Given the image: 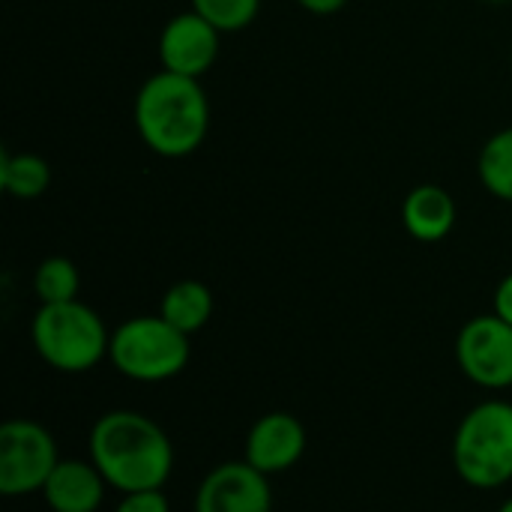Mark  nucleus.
<instances>
[{
    "label": "nucleus",
    "mask_w": 512,
    "mask_h": 512,
    "mask_svg": "<svg viewBox=\"0 0 512 512\" xmlns=\"http://www.w3.org/2000/svg\"><path fill=\"white\" fill-rule=\"evenodd\" d=\"M90 462L120 495L156 492L174 471L168 432L138 411H108L90 429Z\"/></svg>",
    "instance_id": "nucleus-1"
},
{
    "label": "nucleus",
    "mask_w": 512,
    "mask_h": 512,
    "mask_svg": "<svg viewBox=\"0 0 512 512\" xmlns=\"http://www.w3.org/2000/svg\"><path fill=\"white\" fill-rule=\"evenodd\" d=\"M132 120L147 150L162 159H183L210 132V99L201 78L159 69L138 87Z\"/></svg>",
    "instance_id": "nucleus-2"
},
{
    "label": "nucleus",
    "mask_w": 512,
    "mask_h": 512,
    "mask_svg": "<svg viewBox=\"0 0 512 512\" xmlns=\"http://www.w3.org/2000/svg\"><path fill=\"white\" fill-rule=\"evenodd\" d=\"M30 339L42 363L66 375L90 372L108 357L111 348L105 321L81 300L39 306L30 324Z\"/></svg>",
    "instance_id": "nucleus-3"
},
{
    "label": "nucleus",
    "mask_w": 512,
    "mask_h": 512,
    "mask_svg": "<svg viewBox=\"0 0 512 512\" xmlns=\"http://www.w3.org/2000/svg\"><path fill=\"white\" fill-rule=\"evenodd\" d=\"M453 468L471 489L512 483V405L489 399L474 405L453 435Z\"/></svg>",
    "instance_id": "nucleus-4"
},
{
    "label": "nucleus",
    "mask_w": 512,
    "mask_h": 512,
    "mask_svg": "<svg viewBox=\"0 0 512 512\" xmlns=\"http://www.w3.org/2000/svg\"><path fill=\"white\" fill-rule=\"evenodd\" d=\"M192 336L180 333L159 312L123 321L111 333L108 360L111 366L138 384H162L177 378L192 357Z\"/></svg>",
    "instance_id": "nucleus-5"
},
{
    "label": "nucleus",
    "mask_w": 512,
    "mask_h": 512,
    "mask_svg": "<svg viewBox=\"0 0 512 512\" xmlns=\"http://www.w3.org/2000/svg\"><path fill=\"white\" fill-rule=\"evenodd\" d=\"M57 462V441L42 423L6 420L0 426V492L6 498L42 492Z\"/></svg>",
    "instance_id": "nucleus-6"
},
{
    "label": "nucleus",
    "mask_w": 512,
    "mask_h": 512,
    "mask_svg": "<svg viewBox=\"0 0 512 512\" xmlns=\"http://www.w3.org/2000/svg\"><path fill=\"white\" fill-rule=\"evenodd\" d=\"M456 363L483 390L512 387V324L495 312L471 318L456 336Z\"/></svg>",
    "instance_id": "nucleus-7"
},
{
    "label": "nucleus",
    "mask_w": 512,
    "mask_h": 512,
    "mask_svg": "<svg viewBox=\"0 0 512 512\" xmlns=\"http://www.w3.org/2000/svg\"><path fill=\"white\" fill-rule=\"evenodd\" d=\"M222 33L204 21L195 9L168 18L159 33V63L168 72L204 78L219 60Z\"/></svg>",
    "instance_id": "nucleus-8"
},
{
    "label": "nucleus",
    "mask_w": 512,
    "mask_h": 512,
    "mask_svg": "<svg viewBox=\"0 0 512 512\" xmlns=\"http://www.w3.org/2000/svg\"><path fill=\"white\" fill-rule=\"evenodd\" d=\"M195 512H273L270 477L243 462L216 465L195 492Z\"/></svg>",
    "instance_id": "nucleus-9"
},
{
    "label": "nucleus",
    "mask_w": 512,
    "mask_h": 512,
    "mask_svg": "<svg viewBox=\"0 0 512 512\" xmlns=\"http://www.w3.org/2000/svg\"><path fill=\"white\" fill-rule=\"evenodd\" d=\"M303 453H306L303 423L288 411H270L252 423V429L246 435L243 459L255 471L276 477V474L291 471L303 459Z\"/></svg>",
    "instance_id": "nucleus-10"
},
{
    "label": "nucleus",
    "mask_w": 512,
    "mask_h": 512,
    "mask_svg": "<svg viewBox=\"0 0 512 512\" xmlns=\"http://www.w3.org/2000/svg\"><path fill=\"white\" fill-rule=\"evenodd\" d=\"M108 489L111 486L90 459H60L42 489V498L51 512H96Z\"/></svg>",
    "instance_id": "nucleus-11"
},
{
    "label": "nucleus",
    "mask_w": 512,
    "mask_h": 512,
    "mask_svg": "<svg viewBox=\"0 0 512 512\" xmlns=\"http://www.w3.org/2000/svg\"><path fill=\"white\" fill-rule=\"evenodd\" d=\"M459 222L456 198L438 183L414 186L402 201V225L417 243H441Z\"/></svg>",
    "instance_id": "nucleus-12"
},
{
    "label": "nucleus",
    "mask_w": 512,
    "mask_h": 512,
    "mask_svg": "<svg viewBox=\"0 0 512 512\" xmlns=\"http://www.w3.org/2000/svg\"><path fill=\"white\" fill-rule=\"evenodd\" d=\"M213 291L198 282V279H180L174 282L165 294H162V303H159V315L174 324L180 333L186 336H195L198 330H204L213 318Z\"/></svg>",
    "instance_id": "nucleus-13"
},
{
    "label": "nucleus",
    "mask_w": 512,
    "mask_h": 512,
    "mask_svg": "<svg viewBox=\"0 0 512 512\" xmlns=\"http://www.w3.org/2000/svg\"><path fill=\"white\" fill-rule=\"evenodd\" d=\"M0 186L18 201H33L51 186V165L39 153H0Z\"/></svg>",
    "instance_id": "nucleus-14"
},
{
    "label": "nucleus",
    "mask_w": 512,
    "mask_h": 512,
    "mask_svg": "<svg viewBox=\"0 0 512 512\" xmlns=\"http://www.w3.org/2000/svg\"><path fill=\"white\" fill-rule=\"evenodd\" d=\"M477 177L492 198L512 204V126L495 132L483 144L477 156Z\"/></svg>",
    "instance_id": "nucleus-15"
},
{
    "label": "nucleus",
    "mask_w": 512,
    "mask_h": 512,
    "mask_svg": "<svg viewBox=\"0 0 512 512\" xmlns=\"http://www.w3.org/2000/svg\"><path fill=\"white\" fill-rule=\"evenodd\" d=\"M78 291H81V273L72 264V258L51 255V258L39 261V267L33 273V294H36L39 306L78 300Z\"/></svg>",
    "instance_id": "nucleus-16"
},
{
    "label": "nucleus",
    "mask_w": 512,
    "mask_h": 512,
    "mask_svg": "<svg viewBox=\"0 0 512 512\" xmlns=\"http://www.w3.org/2000/svg\"><path fill=\"white\" fill-rule=\"evenodd\" d=\"M192 9L219 33H237L258 18L261 0H192Z\"/></svg>",
    "instance_id": "nucleus-17"
},
{
    "label": "nucleus",
    "mask_w": 512,
    "mask_h": 512,
    "mask_svg": "<svg viewBox=\"0 0 512 512\" xmlns=\"http://www.w3.org/2000/svg\"><path fill=\"white\" fill-rule=\"evenodd\" d=\"M114 512H171V504L162 495V489H156V492H129V495L120 498Z\"/></svg>",
    "instance_id": "nucleus-18"
},
{
    "label": "nucleus",
    "mask_w": 512,
    "mask_h": 512,
    "mask_svg": "<svg viewBox=\"0 0 512 512\" xmlns=\"http://www.w3.org/2000/svg\"><path fill=\"white\" fill-rule=\"evenodd\" d=\"M492 312L501 315L507 324H512V273H507L498 288H495V297H492Z\"/></svg>",
    "instance_id": "nucleus-19"
},
{
    "label": "nucleus",
    "mask_w": 512,
    "mask_h": 512,
    "mask_svg": "<svg viewBox=\"0 0 512 512\" xmlns=\"http://www.w3.org/2000/svg\"><path fill=\"white\" fill-rule=\"evenodd\" d=\"M297 6L312 15H336L348 6V0H297Z\"/></svg>",
    "instance_id": "nucleus-20"
},
{
    "label": "nucleus",
    "mask_w": 512,
    "mask_h": 512,
    "mask_svg": "<svg viewBox=\"0 0 512 512\" xmlns=\"http://www.w3.org/2000/svg\"><path fill=\"white\" fill-rule=\"evenodd\" d=\"M498 512H512V498H510V501H504V507H501Z\"/></svg>",
    "instance_id": "nucleus-21"
},
{
    "label": "nucleus",
    "mask_w": 512,
    "mask_h": 512,
    "mask_svg": "<svg viewBox=\"0 0 512 512\" xmlns=\"http://www.w3.org/2000/svg\"><path fill=\"white\" fill-rule=\"evenodd\" d=\"M486 3H510V0H486Z\"/></svg>",
    "instance_id": "nucleus-22"
},
{
    "label": "nucleus",
    "mask_w": 512,
    "mask_h": 512,
    "mask_svg": "<svg viewBox=\"0 0 512 512\" xmlns=\"http://www.w3.org/2000/svg\"><path fill=\"white\" fill-rule=\"evenodd\" d=\"M510 69H512V51H510Z\"/></svg>",
    "instance_id": "nucleus-23"
}]
</instances>
